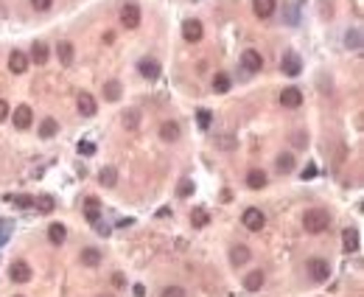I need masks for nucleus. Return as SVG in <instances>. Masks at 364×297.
<instances>
[{
  "instance_id": "f257e3e1",
  "label": "nucleus",
  "mask_w": 364,
  "mask_h": 297,
  "mask_svg": "<svg viewBox=\"0 0 364 297\" xmlns=\"http://www.w3.org/2000/svg\"><path fill=\"white\" fill-rule=\"evenodd\" d=\"M328 225H331V216H328L325 207H308L303 216V227L308 233H322L328 230Z\"/></svg>"
},
{
  "instance_id": "f03ea898",
  "label": "nucleus",
  "mask_w": 364,
  "mask_h": 297,
  "mask_svg": "<svg viewBox=\"0 0 364 297\" xmlns=\"http://www.w3.org/2000/svg\"><path fill=\"white\" fill-rule=\"evenodd\" d=\"M241 222H244V227H247V230L258 233V230H263V225H266V216H263L258 207H247V210H244V216H241Z\"/></svg>"
},
{
  "instance_id": "7ed1b4c3",
  "label": "nucleus",
  "mask_w": 364,
  "mask_h": 297,
  "mask_svg": "<svg viewBox=\"0 0 364 297\" xmlns=\"http://www.w3.org/2000/svg\"><path fill=\"white\" fill-rule=\"evenodd\" d=\"M308 275H311V280H316V283H325V280L331 278V267H328L325 258H311L308 261Z\"/></svg>"
},
{
  "instance_id": "20e7f679",
  "label": "nucleus",
  "mask_w": 364,
  "mask_h": 297,
  "mask_svg": "<svg viewBox=\"0 0 364 297\" xmlns=\"http://www.w3.org/2000/svg\"><path fill=\"white\" fill-rule=\"evenodd\" d=\"M121 23L126 25V28H138V25H140V9H138V3H126V6L121 9Z\"/></svg>"
},
{
  "instance_id": "39448f33",
  "label": "nucleus",
  "mask_w": 364,
  "mask_h": 297,
  "mask_svg": "<svg viewBox=\"0 0 364 297\" xmlns=\"http://www.w3.org/2000/svg\"><path fill=\"white\" fill-rule=\"evenodd\" d=\"M280 70H283L286 76H297V73L303 70V62H300L297 54H283V59H280Z\"/></svg>"
},
{
  "instance_id": "423d86ee",
  "label": "nucleus",
  "mask_w": 364,
  "mask_h": 297,
  "mask_svg": "<svg viewBox=\"0 0 364 297\" xmlns=\"http://www.w3.org/2000/svg\"><path fill=\"white\" fill-rule=\"evenodd\" d=\"M241 65L247 67L249 73H258V70H263V59H261V54H258V51H244L241 54Z\"/></svg>"
},
{
  "instance_id": "0eeeda50",
  "label": "nucleus",
  "mask_w": 364,
  "mask_h": 297,
  "mask_svg": "<svg viewBox=\"0 0 364 297\" xmlns=\"http://www.w3.org/2000/svg\"><path fill=\"white\" fill-rule=\"evenodd\" d=\"M202 34H205V31H202L199 20H185V23H182V36H185L188 43H199Z\"/></svg>"
},
{
  "instance_id": "6e6552de",
  "label": "nucleus",
  "mask_w": 364,
  "mask_h": 297,
  "mask_svg": "<svg viewBox=\"0 0 364 297\" xmlns=\"http://www.w3.org/2000/svg\"><path fill=\"white\" fill-rule=\"evenodd\" d=\"M280 104L289 109H297L300 104H303V93H300L297 87H286V90L280 93Z\"/></svg>"
},
{
  "instance_id": "1a4fd4ad",
  "label": "nucleus",
  "mask_w": 364,
  "mask_h": 297,
  "mask_svg": "<svg viewBox=\"0 0 364 297\" xmlns=\"http://www.w3.org/2000/svg\"><path fill=\"white\" fill-rule=\"evenodd\" d=\"M138 70H140V76H143V79H149V81L160 79V65H157L154 59H140Z\"/></svg>"
},
{
  "instance_id": "9d476101",
  "label": "nucleus",
  "mask_w": 364,
  "mask_h": 297,
  "mask_svg": "<svg viewBox=\"0 0 364 297\" xmlns=\"http://www.w3.org/2000/svg\"><path fill=\"white\" fill-rule=\"evenodd\" d=\"M96 109H98L96 98H93L90 93H79V112H81V115L93 118V115H96Z\"/></svg>"
},
{
  "instance_id": "9b49d317",
  "label": "nucleus",
  "mask_w": 364,
  "mask_h": 297,
  "mask_svg": "<svg viewBox=\"0 0 364 297\" xmlns=\"http://www.w3.org/2000/svg\"><path fill=\"white\" fill-rule=\"evenodd\" d=\"M263 280H266V275H263L261 269L247 272V275H244V289H247V291H258V289L263 286Z\"/></svg>"
},
{
  "instance_id": "f8f14e48",
  "label": "nucleus",
  "mask_w": 364,
  "mask_h": 297,
  "mask_svg": "<svg viewBox=\"0 0 364 297\" xmlns=\"http://www.w3.org/2000/svg\"><path fill=\"white\" fill-rule=\"evenodd\" d=\"M12 280H14V283H28V280H31V267H28V264H25V261L14 264V267H12Z\"/></svg>"
},
{
  "instance_id": "ddd939ff",
  "label": "nucleus",
  "mask_w": 364,
  "mask_h": 297,
  "mask_svg": "<svg viewBox=\"0 0 364 297\" xmlns=\"http://www.w3.org/2000/svg\"><path fill=\"white\" fill-rule=\"evenodd\" d=\"M14 126L17 129H28L31 126V107L20 104V107L14 109Z\"/></svg>"
},
{
  "instance_id": "4468645a",
  "label": "nucleus",
  "mask_w": 364,
  "mask_h": 297,
  "mask_svg": "<svg viewBox=\"0 0 364 297\" xmlns=\"http://www.w3.org/2000/svg\"><path fill=\"white\" fill-rule=\"evenodd\" d=\"M252 12L258 14L261 20L272 17L275 14V0H252Z\"/></svg>"
},
{
  "instance_id": "2eb2a0df",
  "label": "nucleus",
  "mask_w": 364,
  "mask_h": 297,
  "mask_svg": "<svg viewBox=\"0 0 364 297\" xmlns=\"http://www.w3.org/2000/svg\"><path fill=\"white\" fill-rule=\"evenodd\" d=\"M25 67H28V56H25L23 51H14V54L9 56V70L12 73H25Z\"/></svg>"
},
{
  "instance_id": "dca6fc26",
  "label": "nucleus",
  "mask_w": 364,
  "mask_h": 297,
  "mask_svg": "<svg viewBox=\"0 0 364 297\" xmlns=\"http://www.w3.org/2000/svg\"><path fill=\"white\" fill-rule=\"evenodd\" d=\"M160 138H163L165 143H174V140H179V123L165 121L163 126H160Z\"/></svg>"
},
{
  "instance_id": "f3484780",
  "label": "nucleus",
  "mask_w": 364,
  "mask_h": 297,
  "mask_svg": "<svg viewBox=\"0 0 364 297\" xmlns=\"http://www.w3.org/2000/svg\"><path fill=\"white\" fill-rule=\"evenodd\" d=\"M247 185H249L252 191H261L263 185H266V174H263L261 168H252V171L247 174Z\"/></svg>"
},
{
  "instance_id": "a211bd4d",
  "label": "nucleus",
  "mask_w": 364,
  "mask_h": 297,
  "mask_svg": "<svg viewBox=\"0 0 364 297\" xmlns=\"http://www.w3.org/2000/svg\"><path fill=\"white\" fill-rule=\"evenodd\" d=\"M342 244H345L347 252H356L358 249V230L356 227H347V230L342 233Z\"/></svg>"
},
{
  "instance_id": "6ab92c4d",
  "label": "nucleus",
  "mask_w": 364,
  "mask_h": 297,
  "mask_svg": "<svg viewBox=\"0 0 364 297\" xmlns=\"http://www.w3.org/2000/svg\"><path fill=\"white\" fill-rule=\"evenodd\" d=\"M84 213H87V219H90L93 225H96L98 219H101V202H98L96 196H90V199L84 202Z\"/></svg>"
},
{
  "instance_id": "aec40b11",
  "label": "nucleus",
  "mask_w": 364,
  "mask_h": 297,
  "mask_svg": "<svg viewBox=\"0 0 364 297\" xmlns=\"http://www.w3.org/2000/svg\"><path fill=\"white\" fill-rule=\"evenodd\" d=\"M230 261L236 264V267L247 264V261H249V247H244V244H236V247L230 249Z\"/></svg>"
},
{
  "instance_id": "412c9836",
  "label": "nucleus",
  "mask_w": 364,
  "mask_h": 297,
  "mask_svg": "<svg viewBox=\"0 0 364 297\" xmlns=\"http://www.w3.org/2000/svg\"><path fill=\"white\" fill-rule=\"evenodd\" d=\"M81 264H84V267H98V264H101V249H96V247L81 249Z\"/></svg>"
},
{
  "instance_id": "4be33fe9",
  "label": "nucleus",
  "mask_w": 364,
  "mask_h": 297,
  "mask_svg": "<svg viewBox=\"0 0 364 297\" xmlns=\"http://www.w3.org/2000/svg\"><path fill=\"white\" fill-rule=\"evenodd\" d=\"M48 238H51V244H62V241L67 238L65 225H62V222H54V225L48 227Z\"/></svg>"
},
{
  "instance_id": "5701e85b",
  "label": "nucleus",
  "mask_w": 364,
  "mask_h": 297,
  "mask_svg": "<svg viewBox=\"0 0 364 297\" xmlns=\"http://www.w3.org/2000/svg\"><path fill=\"white\" fill-rule=\"evenodd\" d=\"M98 180H101V185H107V188H115V182H118V171L112 168V165H104L101 174H98Z\"/></svg>"
},
{
  "instance_id": "b1692460",
  "label": "nucleus",
  "mask_w": 364,
  "mask_h": 297,
  "mask_svg": "<svg viewBox=\"0 0 364 297\" xmlns=\"http://www.w3.org/2000/svg\"><path fill=\"white\" fill-rule=\"evenodd\" d=\"M207 222H210V213H207L205 207H194V213H191V225L194 227H207Z\"/></svg>"
},
{
  "instance_id": "393cba45",
  "label": "nucleus",
  "mask_w": 364,
  "mask_h": 297,
  "mask_svg": "<svg viewBox=\"0 0 364 297\" xmlns=\"http://www.w3.org/2000/svg\"><path fill=\"white\" fill-rule=\"evenodd\" d=\"M56 132H59V123H56L54 118H45V121L39 123V138H54Z\"/></svg>"
},
{
  "instance_id": "a878e982",
  "label": "nucleus",
  "mask_w": 364,
  "mask_h": 297,
  "mask_svg": "<svg viewBox=\"0 0 364 297\" xmlns=\"http://www.w3.org/2000/svg\"><path fill=\"white\" fill-rule=\"evenodd\" d=\"M31 59H34L36 65H45V62H48V45L36 43L34 48H31Z\"/></svg>"
},
{
  "instance_id": "bb28decb",
  "label": "nucleus",
  "mask_w": 364,
  "mask_h": 297,
  "mask_svg": "<svg viewBox=\"0 0 364 297\" xmlns=\"http://www.w3.org/2000/svg\"><path fill=\"white\" fill-rule=\"evenodd\" d=\"M104 98L107 101H118L121 98V81H107L104 84Z\"/></svg>"
},
{
  "instance_id": "cd10ccee",
  "label": "nucleus",
  "mask_w": 364,
  "mask_h": 297,
  "mask_svg": "<svg viewBox=\"0 0 364 297\" xmlns=\"http://www.w3.org/2000/svg\"><path fill=\"white\" fill-rule=\"evenodd\" d=\"M56 54H59V62H62V65H70V62H73V45H70V43H59Z\"/></svg>"
},
{
  "instance_id": "c85d7f7f",
  "label": "nucleus",
  "mask_w": 364,
  "mask_h": 297,
  "mask_svg": "<svg viewBox=\"0 0 364 297\" xmlns=\"http://www.w3.org/2000/svg\"><path fill=\"white\" fill-rule=\"evenodd\" d=\"M291 168H294V157H291V154H280L278 157V171L280 174H289Z\"/></svg>"
},
{
  "instance_id": "c756f323",
  "label": "nucleus",
  "mask_w": 364,
  "mask_h": 297,
  "mask_svg": "<svg viewBox=\"0 0 364 297\" xmlns=\"http://www.w3.org/2000/svg\"><path fill=\"white\" fill-rule=\"evenodd\" d=\"M345 39H347V45H350L353 51H361V31H358V28L347 31V36H345Z\"/></svg>"
},
{
  "instance_id": "7c9ffc66",
  "label": "nucleus",
  "mask_w": 364,
  "mask_h": 297,
  "mask_svg": "<svg viewBox=\"0 0 364 297\" xmlns=\"http://www.w3.org/2000/svg\"><path fill=\"white\" fill-rule=\"evenodd\" d=\"M140 123V112L138 109H129V112H123V126L126 129H134Z\"/></svg>"
},
{
  "instance_id": "2f4dec72",
  "label": "nucleus",
  "mask_w": 364,
  "mask_h": 297,
  "mask_svg": "<svg viewBox=\"0 0 364 297\" xmlns=\"http://www.w3.org/2000/svg\"><path fill=\"white\" fill-rule=\"evenodd\" d=\"M213 90H216V93H227V90H230V79H227L224 73H218L216 79H213Z\"/></svg>"
},
{
  "instance_id": "473e14b6",
  "label": "nucleus",
  "mask_w": 364,
  "mask_h": 297,
  "mask_svg": "<svg viewBox=\"0 0 364 297\" xmlns=\"http://www.w3.org/2000/svg\"><path fill=\"white\" fill-rule=\"evenodd\" d=\"M196 121H199L202 129H207V126H210V121H213V112H210V109H199V112H196Z\"/></svg>"
},
{
  "instance_id": "72a5a7b5",
  "label": "nucleus",
  "mask_w": 364,
  "mask_h": 297,
  "mask_svg": "<svg viewBox=\"0 0 364 297\" xmlns=\"http://www.w3.org/2000/svg\"><path fill=\"white\" fill-rule=\"evenodd\" d=\"M176 194H179L182 199H185V196H191V194H194V182H191V180H182L179 185H176Z\"/></svg>"
},
{
  "instance_id": "f704fd0d",
  "label": "nucleus",
  "mask_w": 364,
  "mask_h": 297,
  "mask_svg": "<svg viewBox=\"0 0 364 297\" xmlns=\"http://www.w3.org/2000/svg\"><path fill=\"white\" fill-rule=\"evenodd\" d=\"M160 297H188V294H185V289H182V286H165Z\"/></svg>"
},
{
  "instance_id": "c9c22d12",
  "label": "nucleus",
  "mask_w": 364,
  "mask_h": 297,
  "mask_svg": "<svg viewBox=\"0 0 364 297\" xmlns=\"http://www.w3.org/2000/svg\"><path fill=\"white\" fill-rule=\"evenodd\" d=\"M34 205H39V210H42V213H51V210H54V196H42V199L34 202Z\"/></svg>"
},
{
  "instance_id": "e433bc0d",
  "label": "nucleus",
  "mask_w": 364,
  "mask_h": 297,
  "mask_svg": "<svg viewBox=\"0 0 364 297\" xmlns=\"http://www.w3.org/2000/svg\"><path fill=\"white\" fill-rule=\"evenodd\" d=\"M34 196H25V194H20V196H14V205H17V207H31V205H34Z\"/></svg>"
},
{
  "instance_id": "4c0bfd02",
  "label": "nucleus",
  "mask_w": 364,
  "mask_h": 297,
  "mask_svg": "<svg viewBox=\"0 0 364 297\" xmlns=\"http://www.w3.org/2000/svg\"><path fill=\"white\" fill-rule=\"evenodd\" d=\"M51 3H54V0H31V6H34L36 12H48Z\"/></svg>"
},
{
  "instance_id": "58836bf2",
  "label": "nucleus",
  "mask_w": 364,
  "mask_h": 297,
  "mask_svg": "<svg viewBox=\"0 0 364 297\" xmlns=\"http://www.w3.org/2000/svg\"><path fill=\"white\" fill-rule=\"evenodd\" d=\"M218 146H221V149H233L236 140H233V135H221V138H218Z\"/></svg>"
},
{
  "instance_id": "ea45409f",
  "label": "nucleus",
  "mask_w": 364,
  "mask_h": 297,
  "mask_svg": "<svg viewBox=\"0 0 364 297\" xmlns=\"http://www.w3.org/2000/svg\"><path fill=\"white\" fill-rule=\"evenodd\" d=\"M291 143H294V146H300V149H303V146H305V143H308V135L297 132V135H294V138H291Z\"/></svg>"
},
{
  "instance_id": "a19ab883",
  "label": "nucleus",
  "mask_w": 364,
  "mask_h": 297,
  "mask_svg": "<svg viewBox=\"0 0 364 297\" xmlns=\"http://www.w3.org/2000/svg\"><path fill=\"white\" fill-rule=\"evenodd\" d=\"M96 233H98V236H109L112 230H109V225H104L101 219H98V222H96Z\"/></svg>"
},
{
  "instance_id": "79ce46f5",
  "label": "nucleus",
  "mask_w": 364,
  "mask_h": 297,
  "mask_svg": "<svg viewBox=\"0 0 364 297\" xmlns=\"http://www.w3.org/2000/svg\"><path fill=\"white\" fill-rule=\"evenodd\" d=\"M9 115H12V112H9V104H6V101H3V98H0V123L6 121V118H9Z\"/></svg>"
},
{
  "instance_id": "37998d69",
  "label": "nucleus",
  "mask_w": 364,
  "mask_h": 297,
  "mask_svg": "<svg viewBox=\"0 0 364 297\" xmlns=\"http://www.w3.org/2000/svg\"><path fill=\"white\" fill-rule=\"evenodd\" d=\"M79 152H81V154H93V152H96V146L84 140V143H79Z\"/></svg>"
},
{
  "instance_id": "c03bdc74",
  "label": "nucleus",
  "mask_w": 364,
  "mask_h": 297,
  "mask_svg": "<svg viewBox=\"0 0 364 297\" xmlns=\"http://www.w3.org/2000/svg\"><path fill=\"white\" fill-rule=\"evenodd\" d=\"M314 174H316V168H314V165H308V168L303 171V180H311V177H314Z\"/></svg>"
}]
</instances>
